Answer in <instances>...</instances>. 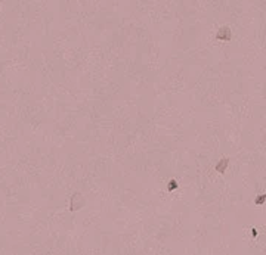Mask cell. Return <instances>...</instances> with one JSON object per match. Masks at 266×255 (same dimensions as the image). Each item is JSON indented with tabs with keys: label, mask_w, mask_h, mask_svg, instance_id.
<instances>
[{
	"label": "cell",
	"mask_w": 266,
	"mask_h": 255,
	"mask_svg": "<svg viewBox=\"0 0 266 255\" xmlns=\"http://www.w3.org/2000/svg\"><path fill=\"white\" fill-rule=\"evenodd\" d=\"M219 40H225V41H228V40L231 39V33H229V28H226V27H223V28L217 33V35H216Z\"/></svg>",
	"instance_id": "cell-1"
},
{
	"label": "cell",
	"mask_w": 266,
	"mask_h": 255,
	"mask_svg": "<svg viewBox=\"0 0 266 255\" xmlns=\"http://www.w3.org/2000/svg\"><path fill=\"white\" fill-rule=\"evenodd\" d=\"M226 165H228V159H226V158H223V159H222L220 164L216 165V170L219 171V173H223V171H225V168H226Z\"/></svg>",
	"instance_id": "cell-2"
},
{
	"label": "cell",
	"mask_w": 266,
	"mask_h": 255,
	"mask_svg": "<svg viewBox=\"0 0 266 255\" xmlns=\"http://www.w3.org/2000/svg\"><path fill=\"white\" fill-rule=\"evenodd\" d=\"M265 199H266V196H265V195H262V196H259V198L256 199V204H257V205L263 204V202H265Z\"/></svg>",
	"instance_id": "cell-3"
}]
</instances>
